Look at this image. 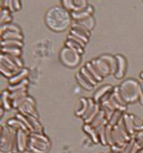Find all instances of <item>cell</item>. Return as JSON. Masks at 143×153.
<instances>
[{
	"mask_svg": "<svg viewBox=\"0 0 143 153\" xmlns=\"http://www.w3.org/2000/svg\"><path fill=\"white\" fill-rule=\"evenodd\" d=\"M71 13L64 7H53L47 11L45 16V22L54 31H64L72 26Z\"/></svg>",
	"mask_w": 143,
	"mask_h": 153,
	"instance_id": "obj_1",
	"label": "cell"
},
{
	"mask_svg": "<svg viewBox=\"0 0 143 153\" xmlns=\"http://www.w3.org/2000/svg\"><path fill=\"white\" fill-rule=\"evenodd\" d=\"M118 87L126 104H131L140 100L141 83H139L138 81H135L133 78H129L123 81Z\"/></svg>",
	"mask_w": 143,
	"mask_h": 153,
	"instance_id": "obj_2",
	"label": "cell"
},
{
	"mask_svg": "<svg viewBox=\"0 0 143 153\" xmlns=\"http://www.w3.org/2000/svg\"><path fill=\"white\" fill-rule=\"evenodd\" d=\"M49 149H51V142L45 134L30 133L28 150H30L33 153H47Z\"/></svg>",
	"mask_w": 143,
	"mask_h": 153,
	"instance_id": "obj_3",
	"label": "cell"
},
{
	"mask_svg": "<svg viewBox=\"0 0 143 153\" xmlns=\"http://www.w3.org/2000/svg\"><path fill=\"white\" fill-rule=\"evenodd\" d=\"M16 142V131L9 128L7 124L1 125V139H0V150L2 152H13Z\"/></svg>",
	"mask_w": 143,
	"mask_h": 153,
	"instance_id": "obj_4",
	"label": "cell"
},
{
	"mask_svg": "<svg viewBox=\"0 0 143 153\" xmlns=\"http://www.w3.org/2000/svg\"><path fill=\"white\" fill-rule=\"evenodd\" d=\"M82 59V55L78 54L76 51H73L68 47H64L60 51V60L65 66L71 68H74L78 66Z\"/></svg>",
	"mask_w": 143,
	"mask_h": 153,
	"instance_id": "obj_5",
	"label": "cell"
},
{
	"mask_svg": "<svg viewBox=\"0 0 143 153\" xmlns=\"http://www.w3.org/2000/svg\"><path fill=\"white\" fill-rule=\"evenodd\" d=\"M30 132L26 131H17L16 132V142L11 153L24 152L28 150V142H29Z\"/></svg>",
	"mask_w": 143,
	"mask_h": 153,
	"instance_id": "obj_6",
	"label": "cell"
},
{
	"mask_svg": "<svg viewBox=\"0 0 143 153\" xmlns=\"http://www.w3.org/2000/svg\"><path fill=\"white\" fill-rule=\"evenodd\" d=\"M102 107L100 104H96L93 98H89V110L85 113V115L82 117L84 124H91L94 121V119L97 116V114L101 112Z\"/></svg>",
	"mask_w": 143,
	"mask_h": 153,
	"instance_id": "obj_7",
	"label": "cell"
},
{
	"mask_svg": "<svg viewBox=\"0 0 143 153\" xmlns=\"http://www.w3.org/2000/svg\"><path fill=\"white\" fill-rule=\"evenodd\" d=\"M18 112L22 115H26V116H33V117H37L38 119L36 102L34 101V98L30 97V96H28L26 98L25 102L21 104V106L18 108Z\"/></svg>",
	"mask_w": 143,
	"mask_h": 153,
	"instance_id": "obj_8",
	"label": "cell"
},
{
	"mask_svg": "<svg viewBox=\"0 0 143 153\" xmlns=\"http://www.w3.org/2000/svg\"><path fill=\"white\" fill-rule=\"evenodd\" d=\"M89 33H91V31H89L86 28H84L82 25H80L78 22H72L69 34L73 35V36L76 37V38L80 39V40L84 42L85 44L89 40V35H91Z\"/></svg>",
	"mask_w": 143,
	"mask_h": 153,
	"instance_id": "obj_9",
	"label": "cell"
},
{
	"mask_svg": "<svg viewBox=\"0 0 143 153\" xmlns=\"http://www.w3.org/2000/svg\"><path fill=\"white\" fill-rule=\"evenodd\" d=\"M62 4H63L64 8L68 10L69 13L80 11L89 6L87 1H85V0H64Z\"/></svg>",
	"mask_w": 143,
	"mask_h": 153,
	"instance_id": "obj_10",
	"label": "cell"
},
{
	"mask_svg": "<svg viewBox=\"0 0 143 153\" xmlns=\"http://www.w3.org/2000/svg\"><path fill=\"white\" fill-rule=\"evenodd\" d=\"M85 45H86V44H85L84 42H82L80 39L74 37V36L71 34L67 36V39H66V42H65V46L73 49V51H76L78 54H80V55L84 53Z\"/></svg>",
	"mask_w": 143,
	"mask_h": 153,
	"instance_id": "obj_11",
	"label": "cell"
},
{
	"mask_svg": "<svg viewBox=\"0 0 143 153\" xmlns=\"http://www.w3.org/2000/svg\"><path fill=\"white\" fill-rule=\"evenodd\" d=\"M11 100H13V108H19L21 106V104L25 102L26 98L28 97V94H27V88L20 89L17 92H13L10 93Z\"/></svg>",
	"mask_w": 143,
	"mask_h": 153,
	"instance_id": "obj_12",
	"label": "cell"
},
{
	"mask_svg": "<svg viewBox=\"0 0 143 153\" xmlns=\"http://www.w3.org/2000/svg\"><path fill=\"white\" fill-rule=\"evenodd\" d=\"M91 62H92V64L94 65V67L96 68L97 71H98V73H100L103 77H106L112 74V73H111V69H109V65L106 64L101 57H100V58H95V59L91 60Z\"/></svg>",
	"mask_w": 143,
	"mask_h": 153,
	"instance_id": "obj_13",
	"label": "cell"
},
{
	"mask_svg": "<svg viewBox=\"0 0 143 153\" xmlns=\"http://www.w3.org/2000/svg\"><path fill=\"white\" fill-rule=\"evenodd\" d=\"M115 58H116V72L114 76L115 78H123L126 72V60L122 55H116Z\"/></svg>",
	"mask_w": 143,
	"mask_h": 153,
	"instance_id": "obj_14",
	"label": "cell"
},
{
	"mask_svg": "<svg viewBox=\"0 0 143 153\" xmlns=\"http://www.w3.org/2000/svg\"><path fill=\"white\" fill-rule=\"evenodd\" d=\"M93 13H94V9H93V7L91 4H89L86 8L83 9V10H80V11L71 13V16H72V19H73L74 22H80V20H83L85 18L92 16Z\"/></svg>",
	"mask_w": 143,
	"mask_h": 153,
	"instance_id": "obj_15",
	"label": "cell"
},
{
	"mask_svg": "<svg viewBox=\"0 0 143 153\" xmlns=\"http://www.w3.org/2000/svg\"><path fill=\"white\" fill-rule=\"evenodd\" d=\"M28 76H29V71L27 68H21L16 75L9 78V85H17L19 83H22L24 81L28 79Z\"/></svg>",
	"mask_w": 143,
	"mask_h": 153,
	"instance_id": "obj_16",
	"label": "cell"
},
{
	"mask_svg": "<svg viewBox=\"0 0 143 153\" xmlns=\"http://www.w3.org/2000/svg\"><path fill=\"white\" fill-rule=\"evenodd\" d=\"M87 110H89V98L82 97L80 100H78L75 106V114L80 117H83Z\"/></svg>",
	"mask_w": 143,
	"mask_h": 153,
	"instance_id": "obj_17",
	"label": "cell"
},
{
	"mask_svg": "<svg viewBox=\"0 0 143 153\" xmlns=\"http://www.w3.org/2000/svg\"><path fill=\"white\" fill-rule=\"evenodd\" d=\"M1 8H7L10 10V13L13 11H18L21 8V1L20 0H1L0 1Z\"/></svg>",
	"mask_w": 143,
	"mask_h": 153,
	"instance_id": "obj_18",
	"label": "cell"
},
{
	"mask_svg": "<svg viewBox=\"0 0 143 153\" xmlns=\"http://www.w3.org/2000/svg\"><path fill=\"white\" fill-rule=\"evenodd\" d=\"M113 89H114V87L112 85H104V86H102V87H100V88H98L96 92H95L94 96H93V100L95 101V103H96V104H100V102H101L102 98L104 97V96H105L107 93L112 92Z\"/></svg>",
	"mask_w": 143,
	"mask_h": 153,
	"instance_id": "obj_19",
	"label": "cell"
},
{
	"mask_svg": "<svg viewBox=\"0 0 143 153\" xmlns=\"http://www.w3.org/2000/svg\"><path fill=\"white\" fill-rule=\"evenodd\" d=\"M7 125H8L9 128H11L13 130H15V131H26V132H29L28 131V128H27V126L25 125V123L22 122V121H20L19 119H17V117H13V119H9L8 121H7Z\"/></svg>",
	"mask_w": 143,
	"mask_h": 153,
	"instance_id": "obj_20",
	"label": "cell"
},
{
	"mask_svg": "<svg viewBox=\"0 0 143 153\" xmlns=\"http://www.w3.org/2000/svg\"><path fill=\"white\" fill-rule=\"evenodd\" d=\"M123 122H124V125H125L127 133L133 137L136 132H135V128H134V123H133V117H132V114H126V113H124V115H123Z\"/></svg>",
	"mask_w": 143,
	"mask_h": 153,
	"instance_id": "obj_21",
	"label": "cell"
},
{
	"mask_svg": "<svg viewBox=\"0 0 143 153\" xmlns=\"http://www.w3.org/2000/svg\"><path fill=\"white\" fill-rule=\"evenodd\" d=\"M0 65H2L4 66L6 68H8L10 71H13V72H19L20 71V68L18 67L17 65L13 63V60L9 59V57L7 55H4V54H1L0 55Z\"/></svg>",
	"mask_w": 143,
	"mask_h": 153,
	"instance_id": "obj_22",
	"label": "cell"
},
{
	"mask_svg": "<svg viewBox=\"0 0 143 153\" xmlns=\"http://www.w3.org/2000/svg\"><path fill=\"white\" fill-rule=\"evenodd\" d=\"M83 130H84V132L87 134V135L89 136V139L92 140L93 143H95V144H97V143H100V139H98V133H97L96 128H93L91 124H84L83 125Z\"/></svg>",
	"mask_w": 143,
	"mask_h": 153,
	"instance_id": "obj_23",
	"label": "cell"
},
{
	"mask_svg": "<svg viewBox=\"0 0 143 153\" xmlns=\"http://www.w3.org/2000/svg\"><path fill=\"white\" fill-rule=\"evenodd\" d=\"M1 107L6 111H10L13 108V100L10 96V92L6 89L1 94Z\"/></svg>",
	"mask_w": 143,
	"mask_h": 153,
	"instance_id": "obj_24",
	"label": "cell"
},
{
	"mask_svg": "<svg viewBox=\"0 0 143 153\" xmlns=\"http://www.w3.org/2000/svg\"><path fill=\"white\" fill-rule=\"evenodd\" d=\"M101 58L105 62L106 64L109 65V69H111V73H112V74H115V72H116V58H115V56L102 55Z\"/></svg>",
	"mask_w": 143,
	"mask_h": 153,
	"instance_id": "obj_25",
	"label": "cell"
},
{
	"mask_svg": "<svg viewBox=\"0 0 143 153\" xmlns=\"http://www.w3.org/2000/svg\"><path fill=\"white\" fill-rule=\"evenodd\" d=\"M105 124H109V122H107V120L105 119L104 112L101 110V112L97 114V116L94 119V121L91 123V125H92L93 128H100V126H102V125H105Z\"/></svg>",
	"mask_w": 143,
	"mask_h": 153,
	"instance_id": "obj_26",
	"label": "cell"
},
{
	"mask_svg": "<svg viewBox=\"0 0 143 153\" xmlns=\"http://www.w3.org/2000/svg\"><path fill=\"white\" fill-rule=\"evenodd\" d=\"M76 81H77V83L80 85V87H83V88L86 89V91H89V89H92L93 87H94V86L86 79V77H85L83 74H80V72H78L76 74Z\"/></svg>",
	"mask_w": 143,
	"mask_h": 153,
	"instance_id": "obj_27",
	"label": "cell"
},
{
	"mask_svg": "<svg viewBox=\"0 0 143 153\" xmlns=\"http://www.w3.org/2000/svg\"><path fill=\"white\" fill-rule=\"evenodd\" d=\"M11 22V13L7 8H1L0 10V25H8Z\"/></svg>",
	"mask_w": 143,
	"mask_h": 153,
	"instance_id": "obj_28",
	"label": "cell"
},
{
	"mask_svg": "<svg viewBox=\"0 0 143 153\" xmlns=\"http://www.w3.org/2000/svg\"><path fill=\"white\" fill-rule=\"evenodd\" d=\"M0 36H1V40H19V42L24 40L22 34H19V33H4Z\"/></svg>",
	"mask_w": 143,
	"mask_h": 153,
	"instance_id": "obj_29",
	"label": "cell"
},
{
	"mask_svg": "<svg viewBox=\"0 0 143 153\" xmlns=\"http://www.w3.org/2000/svg\"><path fill=\"white\" fill-rule=\"evenodd\" d=\"M124 113H125V112H122V111H120V110L114 111L112 117H111V120L109 121V125H112V126L118 125V124L121 122V120L123 119V115H124Z\"/></svg>",
	"mask_w": 143,
	"mask_h": 153,
	"instance_id": "obj_30",
	"label": "cell"
},
{
	"mask_svg": "<svg viewBox=\"0 0 143 153\" xmlns=\"http://www.w3.org/2000/svg\"><path fill=\"white\" fill-rule=\"evenodd\" d=\"M80 74H83V75H84V76L86 77V79H87V81H89V83H91V84H92V85L94 86V87H95V86H96L97 84H98V82H97V79L95 78V76H94L92 73L89 72V69L85 67V66H84V67L80 68Z\"/></svg>",
	"mask_w": 143,
	"mask_h": 153,
	"instance_id": "obj_31",
	"label": "cell"
},
{
	"mask_svg": "<svg viewBox=\"0 0 143 153\" xmlns=\"http://www.w3.org/2000/svg\"><path fill=\"white\" fill-rule=\"evenodd\" d=\"M1 54L10 56H16L20 57L21 55V48H13V47H1Z\"/></svg>",
	"mask_w": 143,
	"mask_h": 153,
	"instance_id": "obj_32",
	"label": "cell"
},
{
	"mask_svg": "<svg viewBox=\"0 0 143 153\" xmlns=\"http://www.w3.org/2000/svg\"><path fill=\"white\" fill-rule=\"evenodd\" d=\"M4 33H19V34H21L20 28L18 26L13 25V24H8V25L1 26V28H0V35L4 34Z\"/></svg>",
	"mask_w": 143,
	"mask_h": 153,
	"instance_id": "obj_33",
	"label": "cell"
},
{
	"mask_svg": "<svg viewBox=\"0 0 143 153\" xmlns=\"http://www.w3.org/2000/svg\"><path fill=\"white\" fill-rule=\"evenodd\" d=\"M78 22L80 25H82L84 28H86V29L89 30V31H91L94 28V25H95V20H94L93 16H89V17L80 20V22Z\"/></svg>",
	"mask_w": 143,
	"mask_h": 153,
	"instance_id": "obj_34",
	"label": "cell"
},
{
	"mask_svg": "<svg viewBox=\"0 0 143 153\" xmlns=\"http://www.w3.org/2000/svg\"><path fill=\"white\" fill-rule=\"evenodd\" d=\"M85 67L87 68V69H89V72L92 73L93 75L95 76V78L97 79V82H98V83H101V82L103 81V79H104V77L102 76L101 74L98 73V71H97L96 68L94 67V65L92 64V62H87V63L85 64Z\"/></svg>",
	"mask_w": 143,
	"mask_h": 153,
	"instance_id": "obj_35",
	"label": "cell"
},
{
	"mask_svg": "<svg viewBox=\"0 0 143 153\" xmlns=\"http://www.w3.org/2000/svg\"><path fill=\"white\" fill-rule=\"evenodd\" d=\"M24 44L19 40H1V47H13V48H22Z\"/></svg>",
	"mask_w": 143,
	"mask_h": 153,
	"instance_id": "obj_36",
	"label": "cell"
},
{
	"mask_svg": "<svg viewBox=\"0 0 143 153\" xmlns=\"http://www.w3.org/2000/svg\"><path fill=\"white\" fill-rule=\"evenodd\" d=\"M29 85V81L28 79H26L22 83H19L17 85H9L8 86V91L10 93H13V92H17V91H20V89H25L28 87Z\"/></svg>",
	"mask_w": 143,
	"mask_h": 153,
	"instance_id": "obj_37",
	"label": "cell"
},
{
	"mask_svg": "<svg viewBox=\"0 0 143 153\" xmlns=\"http://www.w3.org/2000/svg\"><path fill=\"white\" fill-rule=\"evenodd\" d=\"M105 137H106V142H107V145L112 146L114 144L113 143V126L107 124L105 128Z\"/></svg>",
	"mask_w": 143,
	"mask_h": 153,
	"instance_id": "obj_38",
	"label": "cell"
},
{
	"mask_svg": "<svg viewBox=\"0 0 143 153\" xmlns=\"http://www.w3.org/2000/svg\"><path fill=\"white\" fill-rule=\"evenodd\" d=\"M106 125H102L100 128H96L97 133H98V139H100V143L103 145H107V142H106V137H105V128H106Z\"/></svg>",
	"mask_w": 143,
	"mask_h": 153,
	"instance_id": "obj_39",
	"label": "cell"
},
{
	"mask_svg": "<svg viewBox=\"0 0 143 153\" xmlns=\"http://www.w3.org/2000/svg\"><path fill=\"white\" fill-rule=\"evenodd\" d=\"M132 117H133V123H134V128H135V132L139 131H143V121L141 119H139L138 116L132 114Z\"/></svg>",
	"mask_w": 143,
	"mask_h": 153,
	"instance_id": "obj_40",
	"label": "cell"
},
{
	"mask_svg": "<svg viewBox=\"0 0 143 153\" xmlns=\"http://www.w3.org/2000/svg\"><path fill=\"white\" fill-rule=\"evenodd\" d=\"M0 72H1V74H2L4 77H7V78H11L13 75H16V74L18 73V72L17 73L13 72V71H10V69H8V68H6L4 66H2V65H0Z\"/></svg>",
	"mask_w": 143,
	"mask_h": 153,
	"instance_id": "obj_41",
	"label": "cell"
},
{
	"mask_svg": "<svg viewBox=\"0 0 143 153\" xmlns=\"http://www.w3.org/2000/svg\"><path fill=\"white\" fill-rule=\"evenodd\" d=\"M133 139H134V141L138 144L141 145V148L143 149V131L136 132L134 134V136H133Z\"/></svg>",
	"mask_w": 143,
	"mask_h": 153,
	"instance_id": "obj_42",
	"label": "cell"
},
{
	"mask_svg": "<svg viewBox=\"0 0 143 153\" xmlns=\"http://www.w3.org/2000/svg\"><path fill=\"white\" fill-rule=\"evenodd\" d=\"M134 144H135V141H134V139H132L130 142H127V143L125 144L124 150H123L122 153H131V151H132V149H133Z\"/></svg>",
	"mask_w": 143,
	"mask_h": 153,
	"instance_id": "obj_43",
	"label": "cell"
},
{
	"mask_svg": "<svg viewBox=\"0 0 143 153\" xmlns=\"http://www.w3.org/2000/svg\"><path fill=\"white\" fill-rule=\"evenodd\" d=\"M102 111L104 112V114H105V119L107 120V122H109V120H111V117H112V115H113L114 111L111 110V108H109V107H106V106L102 107Z\"/></svg>",
	"mask_w": 143,
	"mask_h": 153,
	"instance_id": "obj_44",
	"label": "cell"
},
{
	"mask_svg": "<svg viewBox=\"0 0 143 153\" xmlns=\"http://www.w3.org/2000/svg\"><path fill=\"white\" fill-rule=\"evenodd\" d=\"M124 146L125 145H118V144H114L111 146V150L113 153H122L123 150H124Z\"/></svg>",
	"mask_w": 143,
	"mask_h": 153,
	"instance_id": "obj_45",
	"label": "cell"
},
{
	"mask_svg": "<svg viewBox=\"0 0 143 153\" xmlns=\"http://www.w3.org/2000/svg\"><path fill=\"white\" fill-rule=\"evenodd\" d=\"M140 77H141V79H142V82H143V72L140 74Z\"/></svg>",
	"mask_w": 143,
	"mask_h": 153,
	"instance_id": "obj_46",
	"label": "cell"
},
{
	"mask_svg": "<svg viewBox=\"0 0 143 153\" xmlns=\"http://www.w3.org/2000/svg\"><path fill=\"white\" fill-rule=\"evenodd\" d=\"M140 153H143V149H142V150H141V151H140Z\"/></svg>",
	"mask_w": 143,
	"mask_h": 153,
	"instance_id": "obj_47",
	"label": "cell"
},
{
	"mask_svg": "<svg viewBox=\"0 0 143 153\" xmlns=\"http://www.w3.org/2000/svg\"><path fill=\"white\" fill-rule=\"evenodd\" d=\"M112 153H113V152H112Z\"/></svg>",
	"mask_w": 143,
	"mask_h": 153,
	"instance_id": "obj_48",
	"label": "cell"
}]
</instances>
